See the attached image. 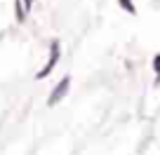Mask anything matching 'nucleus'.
Instances as JSON below:
<instances>
[{
  "instance_id": "obj_1",
  "label": "nucleus",
  "mask_w": 160,
  "mask_h": 155,
  "mask_svg": "<svg viewBox=\"0 0 160 155\" xmlns=\"http://www.w3.org/2000/svg\"><path fill=\"white\" fill-rule=\"evenodd\" d=\"M68 85H71V78H64V80H61L59 85L54 87V92H52V96L47 99V104H50V106L59 104V101H61V99L66 96V92H68Z\"/></svg>"
},
{
  "instance_id": "obj_2",
  "label": "nucleus",
  "mask_w": 160,
  "mask_h": 155,
  "mask_svg": "<svg viewBox=\"0 0 160 155\" xmlns=\"http://www.w3.org/2000/svg\"><path fill=\"white\" fill-rule=\"evenodd\" d=\"M57 61H59V42H52V56H50V61L45 64V68L38 73V78H45V75H50V70L57 66Z\"/></svg>"
},
{
  "instance_id": "obj_3",
  "label": "nucleus",
  "mask_w": 160,
  "mask_h": 155,
  "mask_svg": "<svg viewBox=\"0 0 160 155\" xmlns=\"http://www.w3.org/2000/svg\"><path fill=\"white\" fill-rule=\"evenodd\" d=\"M24 14H26V10L21 7V0H17V19L24 21Z\"/></svg>"
},
{
  "instance_id": "obj_4",
  "label": "nucleus",
  "mask_w": 160,
  "mask_h": 155,
  "mask_svg": "<svg viewBox=\"0 0 160 155\" xmlns=\"http://www.w3.org/2000/svg\"><path fill=\"white\" fill-rule=\"evenodd\" d=\"M120 5L125 7L127 12H132V14H134V12H137V10H134V5H132V0H120Z\"/></svg>"
},
{
  "instance_id": "obj_5",
  "label": "nucleus",
  "mask_w": 160,
  "mask_h": 155,
  "mask_svg": "<svg viewBox=\"0 0 160 155\" xmlns=\"http://www.w3.org/2000/svg\"><path fill=\"white\" fill-rule=\"evenodd\" d=\"M153 66H155V70H158V82H160V54L153 59Z\"/></svg>"
}]
</instances>
